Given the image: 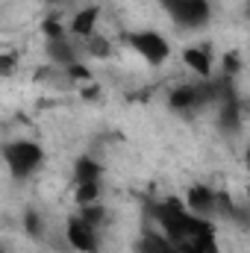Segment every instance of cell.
<instances>
[{"label": "cell", "mask_w": 250, "mask_h": 253, "mask_svg": "<svg viewBox=\"0 0 250 253\" xmlns=\"http://www.w3.org/2000/svg\"><path fill=\"white\" fill-rule=\"evenodd\" d=\"M245 165H248V171H250V147H248V153H245Z\"/></svg>", "instance_id": "16"}, {"label": "cell", "mask_w": 250, "mask_h": 253, "mask_svg": "<svg viewBox=\"0 0 250 253\" xmlns=\"http://www.w3.org/2000/svg\"><path fill=\"white\" fill-rule=\"evenodd\" d=\"M97 18H100V9H97V6H85V9H80V12L71 18L68 33H71V36H77V39H85V42H88V39L94 36Z\"/></svg>", "instance_id": "11"}, {"label": "cell", "mask_w": 250, "mask_h": 253, "mask_svg": "<svg viewBox=\"0 0 250 253\" xmlns=\"http://www.w3.org/2000/svg\"><path fill=\"white\" fill-rule=\"evenodd\" d=\"M126 44H129L132 53H138L144 62L153 65V68L165 65L168 56H171V42L162 33H156V30H135V33L126 36Z\"/></svg>", "instance_id": "5"}, {"label": "cell", "mask_w": 250, "mask_h": 253, "mask_svg": "<svg viewBox=\"0 0 250 253\" xmlns=\"http://www.w3.org/2000/svg\"><path fill=\"white\" fill-rule=\"evenodd\" d=\"M74 189L77 186H94V183H103V165L91 156V153H83L74 159Z\"/></svg>", "instance_id": "8"}, {"label": "cell", "mask_w": 250, "mask_h": 253, "mask_svg": "<svg viewBox=\"0 0 250 253\" xmlns=\"http://www.w3.org/2000/svg\"><path fill=\"white\" fill-rule=\"evenodd\" d=\"M248 74H250V50H248Z\"/></svg>", "instance_id": "17"}, {"label": "cell", "mask_w": 250, "mask_h": 253, "mask_svg": "<svg viewBox=\"0 0 250 253\" xmlns=\"http://www.w3.org/2000/svg\"><path fill=\"white\" fill-rule=\"evenodd\" d=\"M24 230H27V236H33V239H39V236L44 233V221H42V215H39L36 209H27V212H24Z\"/></svg>", "instance_id": "13"}, {"label": "cell", "mask_w": 250, "mask_h": 253, "mask_svg": "<svg viewBox=\"0 0 250 253\" xmlns=\"http://www.w3.org/2000/svg\"><path fill=\"white\" fill-rule=\"evenodd\" d=\"M248 18H250V6H248Z\"/></svg>", "instance_id": "19"}, {"label": "cell", "mask_w": 250, "mask_h": 253, "mask_svg": "<svg viewBox=\"0 0 250 253\" xmlns=\"http://www.w3.org/2000/svg\"><path fill=\"white\" fill-rule=\"evenodd\" d=\"M3 162L15 180H27L47 162V150L36 138H12L3 144Z\"/></svg>", "instance_id": "3"}, {"label": "cell", "mask_w": 250, "mask_h": 253, "mask_svg": "<svg viewBox=\"0 0 250 253\" xmlns=\"http://www.w3.org/2000/svg\"><path fill=\"white\" fill-rule=\"evenodd\" d=\"M65 239L71 251L77 253H100V230L91 221H85L80 212L65 221Z\"/></svg>", "instance_id": "6"}, {"label": "cell", "mask_w": 250, "mask_h": 253, "mask_svg": "<svg viewBox=\"0 0 250 253\" xmlns=\"http://www.w3.org/2000/svg\"><path fill=\"white\" fill-rule=\"evenodd\" d=\"M150 224L159 227L180 253H218V233L212 218L191 212L180 197H159L147 203Z\"/></svg>", "instance_id": "1"}, {"label": "cell", "mask_w": 250, "mask_h": 253, "mask_svg": "<svg viewBox=\"0 0 250 253\" xmlns=\"http://www.w3.org/2000/svg\"><path fill=\"white\" fill-rule=\"evenodd\" d=\"M183 200H186V206L191 209V212H197V215H203V218L221 215V191H215L212 186L194 183V186H188Z\"/></svg>", "instance_id": "7"}, {"label": "cell", "mask_w": 250, "mask_h": 253, "mask_svg": "<svg viewBox=\"0 0 250 253\" xmlns=\"http://www.w3.org/2000/svg\"><path fill=\"white\" fill-rule=\"evenodd\" d=\"M168 18L180 30H203L212 21V3L209 0H162Z\"/></svg>", "instance_id": "4"}, {"label": "cell", "mask_w": 250, "mask_h": 253, "mask_svg": "<svg viewBox=\"0 0 250 253\" xmlns=\"http://www.w3.org/2000/svg\"><path fill=\"white\" fill-rule=\"evenodd\" d=\"M132 253H180V251L171 245V239H168L159 227H147V230L135 239Z\"/></svg>", "instance_id": "9"}, {"label": "cell", "mask_w": 250, "mask_h": 253, "mask_svg": "<svg viewBox=\"0 0 250 253\" xmlns=\"http://www.w3.org/2000/svg\"><path fill=\"white\" fill-rule=\"evenodd\" d=\"M183 62L200 80H209L212 77V50H209V44H191V47H186L183 50Z\"/></svg>", "instance_id": "10"}, {"label": "cell", "mask_w": 250, "mask_h": 253, "mask_svg": "<svg viewBox=\"0 0 250 253\" xmlns=\"http://www.w3.org/2000/svg\"><path fill=\"white\" fill-rule=\"evenodd\" d=\"M168 109L180 118H197L206 109H215V85L209 80L197 83H180L168 91Z\"/></svg>", "instance_id": "2"}, {"label": "cell", "mask_w": 250, "mask_h": 253, "mask_svg": "<svg viewBox=\"0 0 250 253\" xmlns=\"http://www.w3.org/2000/svg\"><path fill=\"white\" fill-rule=\"evenodd\" d=\"M239 71H242V59H239V53L236 50H230V53H224V65H221V74L224 77H239Z\"/></svg>", "instance_id": "14"}, {"label": "cell", "mask_w": 250, "mask_h": 253, "mask_svg": "<svg viewBox=\"0 0 250 253\" xmlns=\"http://www.w3.org/2000/svg\"><path fill=\"white\" fill-rule=\"evenodd\" d=\"M47 56H50L56 65H62V68H68V71H71V68L77 65V47L71 44V36L47 42Z\"/></svg>", "instance_id": "12"}, {"label": "cell", "mask_w": 250, "mask_h": 253, "mask_svg": "<svg viewBox=\"0 0 250 253\" xmlns=\"http://www.w3.org/2000/svg\"><path fill=\"white\" fill-rule=\"evenodd\" d=\"M88 50H91V53H97L100 59H106V56H109V44H106V42H103V39H100L97 33H94V36L88 39Z\"/></svg>", "instance_id": "15"}, {"label": "cell", "mask_w": 250, "mask_h": 253, "mask_svg": "<svg viewBox=\"0 0 250 253\" xmlns=\"http://www.w3.org/2000/svg\"><path fill=\"white\" fill-rule=\"evenodd\" d=\"M248 206H250V186H248Z\"/></svg>", "instance_id": "18"}]
</instances>
